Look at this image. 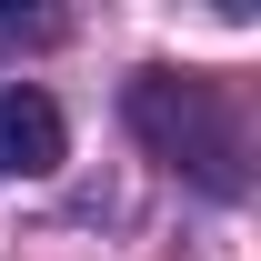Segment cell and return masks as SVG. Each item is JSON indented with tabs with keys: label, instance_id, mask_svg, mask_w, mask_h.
<instances>
[{
	"label": "cell",
	"instance_id": "cell-1",
	"mask_svg": "<svg viewBox=\"0 0 261 261\" xmlns=\"http://www.w3.org/2000/svg\"><path fill=\"white\" fill-rule=\"evenodd\" d=\"M130 130L161 151L171 171H191L211 201H241V121H231L221 81H191V70H141L121 91Z\"/></svg>",
	"mask_w": 261,
	"mask_h": 261
},
{
	"label": "cell",
	"instance_id": "cell-2",
	"mask_svg": "<svg viewBox=\"0 0 261 261\" xmlns=\"http://www.w3.org/2000/svg\"><path fill=\"white\" fill-rule=\"evenodd\" d=\"M70 151L61 111H50V91H31V81H0V171L10 181H50Z\"/></svg>",
	"mask_w": 261,
	"mask_h": 261
}]
</instances>
